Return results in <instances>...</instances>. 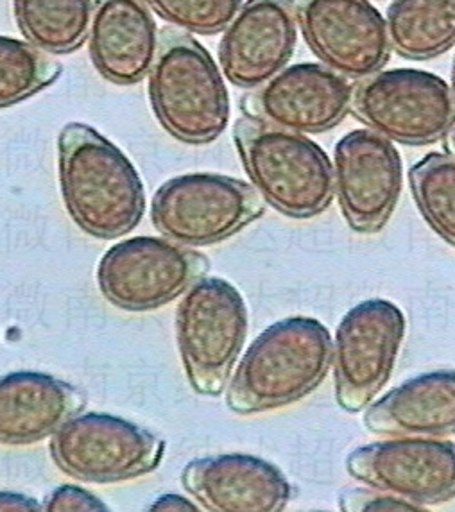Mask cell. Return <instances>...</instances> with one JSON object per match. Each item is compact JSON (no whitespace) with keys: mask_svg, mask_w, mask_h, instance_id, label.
Returning a JSON list of instances; mask_svg holds the SVG:
<instances>
[{"mask_svg":"<svg viewBox=\"0 0 455 512\" xmlns=\"http://www.w3.org/2000/svg\"><path fill=\"white\" fill-rule=\"evenodd\" d=\"M63 203L95 239H121L146 212L144 181L128 156L94 128L70 122L58 137Z\"/></svg>","mask_w":455,"mask_h":512,"instance_id":"1","label":"cell"},{"mask_svg":"<svg viewBox=\"0 0 455 512\" xmlns=\"http://www.w3.org/2000/svg\"><path fill=\"white\" fill-rule=\"evenodd\" d=\"M330 366L327 328L312 317H287L251 342L228 385L226 405L244 416L291 405L312 393Z\"/></svg>","mask_w":455,"mask_h":512,"instance_id":"2","label":"cell"},{"mask_svg":"<svg viewBox=\"0 0 455 512\" xmlns=\"http://www.w3.org/2000/svg\"><path fill=\"white\" fill-rule=\"evenodd\" d=\"M149 101L171 137L205 146L221 137L230 120V94L214 58L189 33L164 27L153 67Z\"/></svg>","mask_w":455,"mask_h":512,"instance_id":"3","label":"cell"},{"mask_svg":"<svg viewBox=\"0 0 455 512\" xmlns=\"http://www.w3.org/2000/svg\"><path fill=\"white\" fill-rule=\"evenodd\" d=\"M233 140L251 185L276 212L310 219L332 205L334 165L310 138L244 115Z\"/></svg>","mask_w":455,"mask_h":512,"instance_id":"4","label":"cell"},{"mask_svg":"<svg viewBox=\"0 0 455 512\" xmlns=\"http://www.w3.org/2000/svg\"><path fill=\"white\" fill-rule=\"evenodd\" d=\"M246 335L248 307L232 283L205 276L185 292L176 312V341L196 393H223Z\"/></svg>","mask_w":455,"mask_h":512,"instance_id":"5","label":"cell"},{"mask_svg":"<svg viewBox=\"0 0 455 512\" xmlns=\"http://www.w3.org/2000/svg\"><path fill=\"white\" fill-rule=\"evenodd\" d=\"M266 201L246 181L194 172L165 181L151 203V221L165 239L199 248L239 233L257 221Z\"/></svg>","mask_w":455,"mask_h":512,"instance_id":"6","label":"cell"},{"mask_svg":"<svg viewBox=\"0 0 455 512\" xmlns=\"http://www.w3.org/2000/svg\"><path fill=\"white\" fill-rule=\"evenodd\" d=\"M353 115L368 128L405 146H427L455 128L450 86L425 70H380L357 81Z\"/></svg>","mask_w":455,"mask_h":512,"instance_id":"7","label":"cell"},{"mask_svg":"<svg viewBox=\"0 0 455 512\" xmlns=\"http://www.w3.org/2000/svg\"><path fill=\"white\" fill-rule=\"evenodd\" d=\"M54 464L65 475L92 484H113L156 470L164 439L128 419L85 412L76 414L51 436Z\"/></svg>","mask_w":455,"mask_h":512,"instance_id":"8","label":"cell"},{"mask_svg":"<svg viewBox=\"0 0 455 512\" xmlns=\"http://www.w3.org/2000/svg\"><path fill=\"white\" fill-rule=\"evenodd\" d=\"M210 269L207 256L156 237L122 240L97 265V285L106 301L128 312L165 307Z\"/></svg>","mask_w":455,"mask_h":512,"instance_id":"9","label":"cell"},{"mask_svg":"<svg viewBox=\"0 0 455 512\" xmlns=\"http://www.w3.org/2000/svg\"><path fill=\"white\" fill-rule=\"evenodd\" d=\"M404 312L389 299H366L353 307L332 342L335 400L361 412L389 382L405 339Z\"/></svg>","mask_w":455,"mask_h":512,"instance_id":"10","label":"cell"},{"mask_svg":"<svg viewBox=\"0 0 455 512\" xmlns=\"http://www.w3.org/2000/svg\"><path fill=\"white\" fill-rule=\"evenodd\" d=\"M346 471L420 509L455 498V444L439 437L398 436L364 444L348 455Z\"/></svg>","mask_w":455,"mask_h":512,"instance_id":"11","label":"cell"},{"mask_svg":"<svg viewBox=\"0 0 455 512\" xmlns=\"http://www.w3.org/2000/svg\"><path fill=\"white\" fill-rule=\"evenodd\" d=\"M296 18L310 51L348 79L380 72L391 58L386 20L368 0H296Z\"/></svg>","mask_w":455,"mask_h":512,"instance_id":"12","label":"cell"},{"mask_svg":"<svg viewBox=\"0 0 455 512\" xmlns=\"http://www.w3.org/2000/svg\"><path fill=\"white\" fill-rule=\"evenodd\" d=\"M402 156L373 129L344 135L334 151V185L344 221L357 233H378L402 194Z\"/></svg>","mask_w":455,"mask_h":512,"instance_id":"13","label":"cell"},{"mask_svg":"<svg viewBox=\"0 0 455 512\" xmlns=\"http://www.w3.org/2000/svg\"><path fill=\"white\" fill-rule=\"evenodd\" d=\"M352 79L323 63L285 67L241 99L244 115L301 135L335 128L352 111Z\"/></svg>","mask_w":455,"mask_h":512,"instance_id":"14","label":"cell"},{"mask_svg":"<svg viewBox=\"0 0 455 512\" xmlns=\"http://www.w3.org/2000/svg\"><path fill=\"white\" fill-rule=\"evenodd\" d=\"M298 40L296 0H246L219 43L221 72L255 90L289 65Z\"/></svg>","mask_w":455,"mask_h":512,"instance_id":"15","label":"cell"},{"mask_svg":"<svg viewBox=\"0 0 455 512\" xmlns=\"http://www.w3.org/2000/svg\"><path fill=\"white\" fill-rule=\"evenodd\" d=\"M181 482L207 511L280 512L292 487L275 464L246 453H226L190 461Z\"/></svg>","mask_w":455,"mask_h":512,"instance_id":"16","label":"cell"},{"mask_svg":"<svg viewBox=\"0 0 455 512\" xmlns=\"http://www.w3.org/2000/svg\"><path fill=\"white\" fill-rule=\"evenodd\" d=\"M158 42L146 0H95L88 49L104 79L121 86L140 83L155 63Z\"/></svg>","mask_w":455,"mask_h":512,"instance_id":"17","label":"cell"},{"mask_svg":"<svg viewBox=\"0 0 455 512\" xmlns=\"http://www.w3.org/2000/svg\"><path fill=\"white\" fill-rule=\"evenodd\" d=\"M85 403L76 387L47 373L0 376V444L24 446L51 437Z\"/></svg>","mask_w":455,"mask_h":512,"instance_id":"18","label":"cell"},{"mask_svg":"<svg viewBox=\"0 0 455 512\" xmlns=\"http://www.w3.org/2000/svg\"><path fill=\"white\" fill-rule=\"evenodd\" d=\"M364 425L382 436L455 434V371H432L407 380L371 403Z\"/></svg>","mask_w":455,"mask_h":512,"instance_id":"19","label":"cell"},{"mask_svg":"<svg viewBox=\"0 0 455 512\" xmlns=\"http://www.w3.org/2000/svg\"><path fill=\"white\" fill-rule=\"evenodd\" d=\"M386 26L398 56L434 60L455 47V0H395Z\"/></svg>","mask_w":455,"mask_h":512,"instance_id":"20","label":"cell"},{"mask_svg":"<svg viewBox=\"0 0 455 512\" xmlns=\"http://www.w3.org/2000/svg\"><path fill=\"white\" fill-rule=\"evenodd\" d=\"M94 0H13L18 29L36 49L60 56L88 40Z\"/></svg>","mask_w":455,"mask_h":512,"instance_id":"21","label":"cell"},{"mask_svg":"<svg viewBox=\"0 0 455 512\" xmlns=\"http://www.w3.org/2000/svg\"><path fill=\"white\" fill-rule=\"evenodd\" d=\"M409 183L425 222L455 248V154L423 156L411 167Z\"/></svg>","mask_w":455,"mask_h":512,"instance_id":"22","label":"cell"},{"mask_svg":"<svg viewBox=\"0 0 455 512\" xmlns=\"http://www.w3.org/2000/svg\"><path fill=\"white\" fill-rule=\"evenodd\" d=\"M60 61L26 40L0 36V108L26 101L54 83Z\"/></svg>","mask_w":455,"mask_h":512,"instance_id":"23","label":"cell"},{"mask_svg":"<svg viewBox=\"0 0 455 512\" xmlns=\"http://www.w3.org/2000/svg\"><path fill=\"white\" fill-rule=\"evenodd\" d=\"M171 26L196 35H217L230 26L244 0H146Z\"/></svg>","mask_w":455,"mask_h":512,"instance_id":"24","label":"cell"},{"mask_svg":"<svg viewBox=\"0 0 455 512\" xmlns=\"http://www.w3.org/2000/svg\"><path fill=\"white\" fill-rule=\"evenodd\" d=\"M339 507L348 512L420 511V507L407 502L404 498L370 486L346 489L339 498Z\"/></svg>","mask_w":455,"mask_h":512,"instance_id":"25","label":"cell"},{"mask_svg":"<svg viewBox=\"0 0 455 512\" xmlns=\"http://www.w3.org/2000/svg\"><path fill=\"white\" fill-rule=\"evenodd\" d=\"M43 511L49 512H90L108 511V505L104 504L99 496L92 495L83 487L61 486L52 491L51 495L43 502Z\"/></svg>","mask_w":455,"mask_h":512,"instance_id":"26","label":"cell"},{"mask_svg":"<svg viewBox=\"0 0 455 512\" xmlns=\"http://www.w3.org/2000/svg\"><path fill=\"white\" fill-rule=\"evenodd\" d=\"M0 511L40 512L43 511V504L36 502L35 498H31V496L0 491Z\"/></svg>","mask_w":455,"mask_h":512,"instance_id":"27","label":"cell"},{"mask_svg":"<svg viewBox=\"0 0 455 512\" xmlns=\"http://www.w3.org/2000/svg\"><path fill=\"white\" fill-rule=\"evenodd\" d=\"M199 507L192 504L189 498L181 495H162L156 498L155 504L149 507V511L171 512V511H198Z\"/></svg>","mask_w":455,"mask_h":512,"instance_id":"28","label":"cell"},{"mask_svg":"<svg viewBox=\"0 0 455 512\" xmlns=\"http://www.w3.org/2000/svg\"><path fill=\"white\" fill-rule=\"evenodd\" d=\"M448 149L455 154V128L450 131V135H448Z\"/></svg>","mask_w":455,"mask_h":512,"instance_id":"29","label":"cell"},{"mask_svg":"<svg viewBox=\"0 0 455 512\" xmlns=\"http://www.w3.org/2000/svg\"><path fill=\"white\" fill-rule=\"evenodd\" d=\"M450 90H452V94H454L455 101V58L454 63H452V85H450Z\"/></svg>","mask_w":455,"mask_h":512,"instance_id":"30","label":"cell"}]
</instances>
